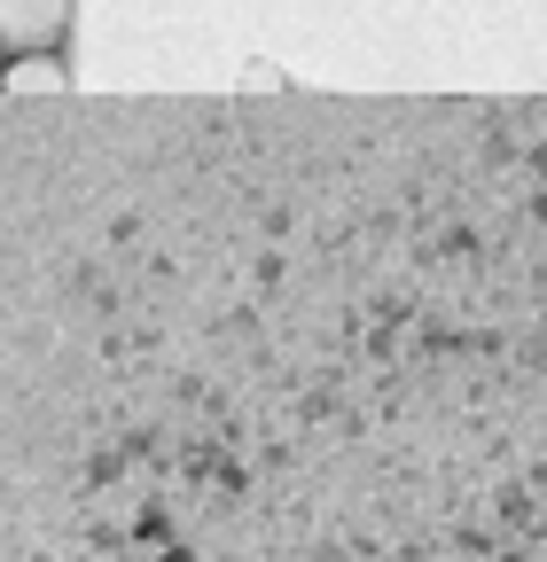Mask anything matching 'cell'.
Returning <instances> with one entry per match:
<instances>
[{
	"label": "cell",
	"instance_id": "cell-1",
	"mask_svg": "<svg viewBox=\"0 0 547 562\" xmlns=\"http://www.w3.org/2000/svg\"><path fill=\"white\" fill-rule=\"evenodd\" d=\"M63 32H71V0H0V55L63 47Z\"/></svg>",
	"mask_w": 547,
	"mask_h": 562
},
{
	"label": "cell",
	"instance_id": "cell-2",
	"mask_svg": "<svg viewBox=\"0 0 547 562\" xmlns=\"http://www.w3.org/2000/svg\"><path fill=\"white\" fill-rule=\"evenodd\" d=\"M0 94H9V102H47V94H71V63H63V47L9 55V63H0Z\"/></svg>",
	"mask_w": 547,
	"mask_h": 562
}]
</instances>
